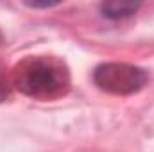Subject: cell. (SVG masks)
Returning <instances> with one entry per match:
<instances>
[{"label": "cell", "instance_id": "cell-5", "mask_svg": "<svg viewBox=\"0 0 154 152\" xmlns=\"http://www.w3.org/2000/svg\"><path fill=\"white\" fill-rule=\"evenodd\" d=\"M5 97H7V86H5V79L0 72V102L5 100Z\"/></svg>", "mask_w": 154, "mask_h": 152}, {"label": "cell", "instance_id": "cell-4", "mask_svg": "<svg viewBox=\"0 0 154 152\" xmlns=\"http://www.w3.org/2000/svg\"><path fill=\"white\" fill-rule=\"evenodd\" d=\"M29 7H34V9H39V7H54V5H59L57 2H27Z\"/></svg>", "mask_w": 154, "mask_h": 152}, {"label": "cell", "instance_id": "cell-3", "mask_svg": "<svg viewBox=\"0 0 154 152\" xmlns=\"http://www.w3.org/2000/svg\"><path fill=\"white\" fill-rule=\"evenodd\" d=\"M140 7V2H104L100 4V13L108 20H124L133 16Z\"/></svg>", "mask_w": 154, "mask_h": 152}, {"label": "cell", "instance_id": "cell-1", "mask_svg": "<svg viewBox=\"0 0 154 152\" xmlns=\"http://www.w3.org/2000/svg\"><path fill=\"white\" fill-rule=\"evenodd\" d=\"M14 84L27 97L48 100L66 93L70 74L57 57H27L14 70Z\"/></svg>", "mask_w": 154, "mask_h": 152}, {"label": "cell", "instance_id": "cell-2", "mask_svg": "<svg viewBox=\"0 0 154 152\" xmlns=\"http://www.w3.org/2000/svg\"><path fill=\"white\" fill-rule=\"evenodd\" d=\"M93 81L102 91L113 95H133L147 84L149 74L143 68L127 63H104L95 68Z\"/></svg>", "mask_w": 154, "mask_h": 152}]
</instances>
